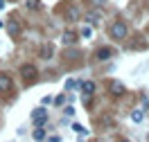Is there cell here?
I'll return each instance as SVG.
<instances>
[{"label": "cell", "instance_id": "cell-1", "mask_svg": "<svg viewBox=\"0 0 149 142\" xmlns=\"http://www.w3.org/2000/svg\"><path fill=\"white\" fill-rule=\"evenodd\" d=\"M111 36L118 38V41H120V38H124V36H127V25H124V23H120V20H118V23H113V25H111Z\"/></svg>", "mask_w": 149, "mask_h": 142}, {"label": "cell", "instance_id": "cell-2", "mask_svg": "<svg viewBox=\"0 0 149 142\" xmlns=\"http://www.w3.org/2000/svg\"><path fill=\"white\" fill-rule=\"evenodd\" d=\"M32 122L36 124V126H43V124L47 122V111H43V108H36V111L32 113Z\"/></svg>", "mask_w": 149, "mask_h": 142}, {"label": "cell", "instance_id": "cell-3", "mask_svg": "<svg viewBox=\"0 0 149 142\" xmlns=\"http://www.w3.org/2000/svg\"><path fill=\"white\" fill-rule=\"evenodd\" d=\"M11 90V79L7 75H0V93H7Z\"/></svg>", "mask_w": 149, "mask_h": 142}, {"label": "cell", "instance_id": "cell-4", "mask_svg": "<svg viewBox=\"0 0 149 142\" xmlns=\"http://www.w3.org/2000/svg\"><path fill=\"white\" fill-rule=\"evenodd\" d=\"M20 75L25 77V79H34V75H36V68H34V66H23V68H20Z\"/></svg>", "mask_w": 149, "mask_h": 142}, {"label": "cell", "instance_id": "cell-5", "mask_svg": "<svg viewBox=\"0 0 149 142\" xmlns=\"http://www.w3.org/2000/svg\"><path fill=\"white\" fill-rule=\"evenodd\" d=\"M111 50H109V47H100V50H97V59H100V61H109V59H111Z\"/></svg>", "mask_w": 149, "mask_h": 142}, {"label": "cell", "instance_id": "cell-6", "mask_svg": "<svg viewBox=\"0 0 149 142\" xmlns=\"http://www.w3.org/2000/svg\"><path fill=\"white\" fill-rule=\"evenodd\" d=\"M65 18L68 20H77L79 18V9H77V7H68V9H65Z\"/></svg>", "mask_w": 149, "mask_h": 142}, {"label": "cell", "instance_id": "cell-7", "mask_svg": "<svg viewBox=\"0 0 149 142\" xmlns=\"http://www.w3.org/2000/svg\"><path fill=\"white\" fill-rule=\"evenodd\" d=\"M61 41H63V45H74V43H77V36H74L72 32H65Z\"/></svg>", "mask_w": 149, "mask_h": 142}, {"label": "cell", "instance_id": "cell-8", "mask_svg": "<svg viewBox=\"0 0 149 142\" xmlns=\"http://www.w3.org/2000/svg\"><path fill=\"white\" fill-rule=\"evenodd\" d=\"M111 93L113 95H122L124 93V86H122L120 81H111Z\"/></svg>", "mask_w": 149, "mask_h": 142}, {"label": "cell", "instance_id": "cell-9", "mask_svg": "<svg viewBox=\"0 0 149 142\" xmlns=\"http://www.w3.org/2000/svg\"><path fill=\"white\" fill-rule=\"evenodd\" d=\"M81 90H84V95H93L95 93V84L93 81H84V84H81Z\"/></svg>", "mask_w": 149, "mask_h": 142}, {"label": "cell", "instance_id": "cell-10", "mask_svg": "<svg viewBox=\"0 0 149 142\" xmlns=\"http://www.w3.org/2000/svg\"><path fill=\"white\" fill-rule=\"evenodd\" d=\"M142 117H145V113H142L140 108H136V111L131 113V120H133V122H142Z\"/></svg>", "mask_w": 149, "mask_h": 142}, {"label": "cell", "instance_id": "cell-11", "mask_svg": "<svg viewBox=\"0 0 149 142\" xmlns=\"http://www.w3.org/2000/svg\"><path fill=\"white\" fill-rule=\"evenodd\" d=\"M7 29H9V34H14V36H16V34H20V25H18V23H9V25H7Z\"/></svg>", "mask_w": 149, "mask_h": 142}, {"label": "cell", "instance_id": "cell-12", "mask_svg": "<svg viewBox=\"0 0 149 142\" xmlns=\"http://www.w3.org/2000/svg\"><path fill=\"white\" fill-rule=\"evenodd\" d=\"M25 7H27V9H41V0H27Z\"/></svg>", "mask_w": 149, "mask_h": 142}, {"label": "cell", "instance_id": "cell-13", "mask_svg": "<svg viewBox=\"0 0 149 142\" xmlns=\"http://www.w3.org/2000/svg\"><path fill=\"white\" fill-rule=\"evenodd\" d=\"M45 138V131L41 129V126H36V131H34V140H43Z\"/></svg>", "mask_w": 149, "mask_h": 142}, {"label": "cell", "instance_id": "cell-14", "mask_svg": "<svg viewBox=\"0 0 149 142\" xmlns=\"http://www.w3.org/2000/svg\"><path fill=\"white\" fill-rule=\"evenodd\" d=\"M72 129H74V131H77V133H79V135H88V129H84L81 124H74Z\"/></svg>", "mask_w": 149, "mask_h": 142}, {"label": "cell", "instance_id": "cell-15", "mask_svg": "<svg viewBox=\"0 0 149 142\" xmlns=\"http://www.w3.org/2000/svg\"><path fill=\"white\" fill-rule=\"evenodd\" d=\"M100 18V11H93V14H88V23H97Z\"/></svg>", "mask_w": 149, "mask_h": 142}, {"label": "cell", "instance_id": "cell-16", "mask_svg": "<svg viewBox=\"0 0 149 142\" xmlns=\"http://www.w3.org/2000/svg\"><path fill=\"white\" fill-rule=\"evenodd\" d=\"M81 36H84V38L91 36V27H84V29H81Z\"/></svg>", "mask_w": 149, "mask_h": 142}, {"label": "cell", "instance_id": "cell-17", "mask_svg": "<svg viewBox=\"0 0 149 142\" xmlns=\"http://www.w3.org/2000/svg\"><path fill=\"white\" fill-rule=\"evenodd\" d=\"M102 2H104V0H93V5H95V7H97V5H102Z\"/></svg>", "mask_w": 149, "mask_h": 142}, {"label": "cell", "instance_id": "cell-18", "mask_svg": "<svg viewBox=\"0 0 149 142\" xmlns=\"http://www.w3.org/2000/svg\"><path fill=\"white\" fill-rule=\"evenodd\" d=\"M0 9H5V0H0Z\"/></svg>", "mask_w": 149, "mask_h": 142}, {"label": "cell", "instance_id": "cell-19", "mask_svg": "<svg viewBox=\"0 0 149 142\" xmlns=\"http://www.w3.org/2000/svg\"><path fill=\"white\" fill-rule=\"evenodd\" d=\"M120 142H129V140H120Z\"/></svg>", "mask_w": 149, "mask_h": 142}]
</instances>
